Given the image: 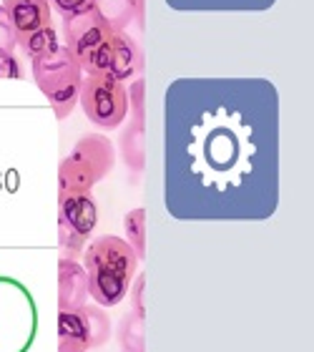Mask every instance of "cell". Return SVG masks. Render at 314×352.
<instances>
[{"label":"cell","mask_w":314,"mask_h":352,"mask_svg":"<svg viewBox=\"0 0 314 352\" xmlns=\"http://www.w3.org/2000/svg\"><path fill=\"white\" fill-rule=\"evenodd\" d=\"M86 264V285L88 294L101 307H113L124 300L131 285V277L136 274L139 257L128 242L121 236L106 234L96 236L83 252Z\"/></svg>","instance_id":"obj_1"},{"label":"cell","mask_w":314,"mask_h":352,"mask_svg":"<svg viewBox=\"0 0 314 352\" xmlns=\"http://www.w3.org/2000/svg\"><path fill=\"white\" fill-rule=\"evenodd\" d=\"M30 71H33L36 86L43 91V96L51 103L56 118L63 121L71 116V111L78 103L83 71L66 45L58 43L53 51L30 58Z\"/></svg>","instance_id":"obj_2"},{"label":"cell","mask_w":314,"mask_h":352,"mask_svg":"<svg viewBox=\"0 0 314 352\" xmlns=\"http://www.w3.org/2000/svg\"><path fill=\"white\" fill-rule=\"evenodd\" d=\"M113 144L101 133H86L76 141L74 151L60 162L58 189L60 194H88L113 166Z\"/></svg>","instance_id":"obj_3"},{"label":"cell","mask_w":314,"mask_h":352,"mask_svg":"<svg viewBox=\"0 0 314 352\" xmlns=\"http://www.w3.org/2000/svg\"><path fill=\"white\" fill-rule=\"evenodd\" d=\"M113 30L103 23L96 8L88 3L76 13L63 15V45H66L83 76L103 74V60Z\"/></svg>","instance_id":"obj_4"},{"label":"cell","mask_w":314,"mask_h":352,"mask_svg":"<svg viewBox=\"0 0 314 352\" xmlns=\"http://www.w3.org/2000/svg\"><path fill=\"white\" fill-rule=\"evenodd\" d=\"M78 103L88 121L98 129H116L124 124L126 113H128V94H126L124 83L113 81L103 74L83 76Z\"/></svg>","instance_id":"obj_5"},{"label":"cell","mask_w":314,"mask_h":352,"mask_svg":"<svg viewBox=\"0 0 314 352\" xmlns=\"http://www.w3.org/2000/svg\"><path fill=\"white\" fill-rule=\"evenodd\" d=\"M98 224V206L91 194H60L58 199V244L66 259L78 257L88 236Z\"/></svg>","instance_id":"obj_6"},{"label":"cell","mask_w":314,"mask_h":352,"mask_svg":"<svg viewBox=\"0 0 314 352\" xmlns=\"http://www.w3.org/2000/svg\"><path fill=\"white\" fill-rule=\"evenodd\" d=\"M109 335V317L98 307L83 305L76 309H63L58 315V352H86L91 347H101Z\"/></svg>","instance_id":"obj_7"},{"label":"cell","mask_w":314,"mask_h":352,"mask_svg":"<svg viewBox=\"0 0 314 352\" xmlns=\"http://www.w3.org/2000/svg\"><path fill=\"white\" fill-rule=\"evenodd\" d=\"M141 74H144V53H141V45L126 30L124 33H113L109 41L106 60H103V76L124 83Z\"/></svg>","instance_id":"obj_8"},{"label":"cell","mask_w":314,"mask_h":352,"mask_svg":"<svg viewBox=\"0 0 314 352\" xmlns=\"http://www.w3.org/2000/svg\"><path fill=\"white\" fill-rule=\"evenodd\" d=\"M0 6H3V13L13 28L15 41L41 28H48L53 21L48 0H3Z\"/></svg>","instance_id":"obj_9"},{"label":"cell","mask_w":314,"mask_h":352,"mask_svg":"<svg viewBox=\"0 0 314 352\" xmlns=\"http://www.w3.org/2000/svg\"><path fill=\"white\" fill-rule=\"evenodd\" d=\"M60 277H58V289H60V312L63 309H76L83 307V300L88 294V285H86V274L80 270L74 259H60L58 264Z\"/></svg>","instance_id":"obj_10"},{"label":"cell","mask_w":314,"mask_h":352,"mask_svg":"<svg viewBox=\"0 0 314 352\" xmlns=\"http://www.w3.org/2000/svg\"><path fill=\"white\" fill-rule=\"evenodd\" d=\"M91 6L96 8V13L101 15L103 23L113 33H124L133 23V18H136L131 0H91Z\"/></svg>","instance_id":"obj_11"},{"label":"cell","mask_w":314,"mask_h":352,"mask_svg":"<svg viewBox=\"0 0 314 352\" xmlns=\"http://www.w3.org/2000/svg\"><path fill=\"white\" fill-rule=\"evenodd\" d=\"M121 154L133 171L144 169V116H131V124L121 136Z\"/></svg>","instance_id":"obj_12"},{"label":"cell","mask_w":314,"mask_h":352,"mask_svg":"<svg viewBox=\"0 0 314 352\" xmlns=\"http://www.w3.org/2000/svg\"><path fill=\"white\" fill-rule=\"evenodd\" d=\"M58 43H60V41H58V36H56V30H53V25L18 38V45L25 51V56H28V58H36V56H43V53L53 51Z\"/></svg>","instance_id":"obj_13"},{"label":"cell","mask_w":314,"mask_h":352,"mask_svg":"<svg viewBox=\"0 0 314 352\" xmlns=\"http://www.w3.org/2000/svg\"><path fill=\"white\" fill-rule=\"evenodd\" d=\"M126 234L131 239V247L136 252V257H144V239H146V232H144V209H133L126 217Z\"/></svg>","instance_id":"obj_14"},{"label":"cell","mask_w":314,"mask_h":352,"mask_svg":"<svg viewBox=\"0 0 314 352\" xmlns=\"http://www.w3.org/2000/svg\"><path fill=\"white\" fill-rule=\"evenodd\" d=\"M18 41H15V33L8 23L5 13H3V6H0V53H13Z\"/></svg>","instance_id":"obj_15"},{"label":"cell","mask_w":314,"mask_h":352,"mask_svg":"<svg viewBox=\"0 0 314 352\" xmlns=\"http://www.w3.org/2000/svg\"><path fill=\"white\" fill-rule=\"evenodd\" d=\"M0 78H21V63L13 53H0Z\"/></svg>","instance_id":"obj_16"},{"label":"cell","mask_w":314,"mask_h":352,"mask_svg":"<svg viewBox=\"0 0 314 352\" xmlns=\"http://www.w3.org/2000/svg\"><path fill=\"white\" fill-rule=\"evenodd\" d=\"M144 88H146L144 78H136V83H133V86L126 91V94H128V98H131L133 116H144Z\"/></svg>","instance_id":"obj_17"},{"label":"cell","mask_w":314,"mask_h":352,"mask_svg":"<svg viewBox=\"0 0 314 352\" xmlns=\"http://www.w3.org/2000/svg\"><path fill=\"white\" fill-rule=\"evenodd\" d=\"M48 3H53L60 15H71L76 10H80V8H86L91 0H48Z\"/></svg>","instance_id":"obj_18"},{"label":"cell","mask_w":314,"mask_h":352,"mask_svg":"<svg viewBox=\"0 0 314 352\" xmlns=\"http://www.w3.org/2000/svg\"><path fill=\"white\" fill-rule=\"evenodd\" d=\"M133 3V10H136V21L139 25L144 28V10H146V0H131Z\"/></svg>","instance_id":"obj_19"}]
</instances>
